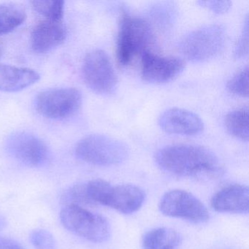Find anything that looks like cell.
I'll use <instances>...</instances> for the list:
<instances>
[{
    "label": "cell",
    "instance_id": "1",
    "mask_svg": "<svg viewBox=\"0 0 249 249\" xmlns=\"http://www.w3.org/2000/svg\"><path fill=\"white\" fill-rule=\"evenodd\" d=\"M155 161L164 172L181 177H200L215 174L219 170L216 156L199 145H173L155 154Z\"/></svg>",
    "mask_w": 249,
    "mask_h": 249
},
{
    "label": "cell",
    "instance_id": "2",
    "mask_svg": "<svg viewBox=\"0 0 249 249\" xmlns=\"http://www.w3.org/2000/svg\"><path fill=\"white\" fill-rule=\"evenodd\" d=\"M89 196L94 205H102L120 213L132 214L143 205L145 193L141 187L132 184L113 186L102 179L87 183Z\"/></svg>",
    "mask_w": 249,
    "mask_h": 249
},
{
    "label": "cell",
    "instance_id": "3",
    "mask_svg": "<svg viewBox=\"0 0 249 249\" xmlns=\"http://www.w3.org/2000/svg\"><path fill=\"white\" fill-rule=\"evenodd\" d=\"M152 31L145 20L122 11L117 39V58L122 66L129 65L140 53L147 51Z\"/></svg>",
    "mask_w": 249,
    "mask_h": 249
},
{
    "label": "cell",
    "instance_id": "4",
    "mask_svg": "<svg viewBox=\"0 0 249 249\" xmlns=\"http://www.w3.org/2000/svg\"><path fill=\"white\" fill-rule=\"evenodd\" d=\"M124 142L104 135H91L83 138L75 147L78 159L96 166L110 167L122 164L129 156Z\"/></svg>",
    "mask_w": 249,
    "mask_h": 249
},
{
    "label": "cell",
    "instance_id": "5",
    "mask_svg": "<svg viewBox=\"0 0 249 249\" xmlns=\"http://www.w3.org/2000/svg\"><path fill=\"white\" fill-rule=\"evenodd\" d=\"M226 30L221 24H211L191 32L179 44L182 54L193 62H204L215 57L225 43Z\"/></svg>",
    "mask_w": 249,
    "mask_h": 249
},
{
    "label": "cell",
    "instance_id": "6",
    "mask_svg": "<svg viewBox=\"0 0 249 249\" xmlns=\"http://www.w3.org/2000/svg\"><path fill=\"white\" fill-rule=\"evenodd\" d=\"M60 220L67 230L89 241L103 243L110 237L107 219L82 207L67 205L61 211Z\"/></svg>",
    "mask_w": 249,
    "mask_h": 249
},
{
    "label": "cell",
    "instance_id": "7",
    "mask_svg": "<svg viewBox=\"0 0 249 249\" xmlns=\"http://www.w3.org/2000/svg\"><path fill=\"white\" fill-rule=\"evenodd\" d=\"M159 208L166 216L193 224H204L210 218L206 206L195 195L180 189L166 192L160 199Z\"/></svg>",
    "mask_w": 249,
    "mask_h": 249
},
{
    "label": "cell",
    "instance_id": "8",
    "mask_svg": "<svg viewBox=\"0 0 249 249\" xmlns=\"http://www.w3.org/2000/svg\"><path fill=\"white\" fill-rule=\"evenodd\" d=\"M83 78L87 87L94 92L108 95L117 87V77L107 53L102 50L89 52L84 59Z\"/></svg>",
    "mask_w": 249,
    "mask_h": 249
},
{
    "label": "cell",
    "instance_id": "9",
    "mask_svg": "<svg viewBox=\"0 0 249 249\" xmlns=\"http://www.w3.org/2000/svg\"><path fill=\"white\" fill-rule=\"evenodd\" d=\"M81 93L76 89H51L37 94L36 107L45 117L63 119L75 114L81 107Z\"/></svg>",
    "mask_w": 249,
    "mask_h": 249
},
{
    "label": "cell",
    "instance_id": "10",
    "mask_svg": "<svg viewBox=\"0 0 249 249\" xmlns=\"http://www.w3.org/2000/svg\"><path fill=\"white\" fill-rule=\"evenodd\" d=\"M8 152L18 161L30 167L44 165L50 158L47 145L36 135L17 132L7 141Z\"/></svg>",
    "mask_w": 249,
    "mask_h": 249
},
{
    "label": "cell",
    "instance_id": "11",
    "mask_svg": "<svg viewBox=\"0 0 249 249\" xmlns=\"http://www.w3.org/2000/svg\"><path fill=\"white\" fill-rule=\"evenodd\" d=\"M185 68L183 60L178 57H164L147 50L142 54L141 75L151 84L170 82L178 76Z\"/></svg>",
    "mask_w": 249,
    "mask_h": 249
},
{
    "label": "cell",
    "instance_id": "12",
    "mask_svg": "<svg viewBox=\"0 0 249 249\" xmlns=\"http://www.w3.org/2000/svg\"><path fill=\"white\" fill-rule=\"evenodd\" d=\"M160 127L173 135L192 136L203 130L200 118L193 112L181 108H171L161 115L159 120Z\"/></svg>",
    "mask_w": 249,
    "mask_h": 249
},
{
    "label": "cell",
    "instance_id": "13",
    "mask_svg": "<svg viewBox=\"0 0 249 249\" xmlns=\"http://www.w3.org/2000/svg\"><path fill=\"white\" fill-rule=\"evenodd\" d=\"M211 205L214 211L222 213H248L249 189L247 186L233 184L226 186L213 196Z\"/></svg>",
    "mask_w": 249,
    "mask_h": 249
},
{
    "label": "cell",
    "instance_id": "14",
    "mask_svg": "<svg viewBox=\"0 0 249 249\" xmlns=\"http://www.w3.org/2000/svg\"><path fill=\"white\" fill-rule=\"evenodd\" d=\"M65 37L66 30L62 22L42 21L33 29L32 46L38 53H46L62 44Z\"/></svg>",
    "mask_w": 249,
    "mask_h": 249
},
{
    "label": "cell",
    "instance_id": "15",
    "mask_svg": "<svg viewBox=\"0 0 249 249\" xmlns=\"http://www.w3.org/2000/svg\"><path fill=\"white\" fill-rule=\"evenodd\" d=\"M40 75L29 68L11 65H0V90L16 92L37 83Z\"/></svg>",
    "mask_w": 249,
    "mask_h": 249
},
{
    "label": "cell",
    "instance_id": "16",
    "mask_svg": "<svg viewBox=\"0 0 249 249\" xmlns=\"http://www.w3.org/2000/svg\"><path fill=\"white\" fill-rule=\"evenodd\" d=\"M181 243L180 233L168 227L153 229L142 238V249H177Z\"/></svg>",
    "mask_w": 249,
    "mask_h": 249
},
{
    "label": "cell",
    "instance_id": "17",
    "mask_svg": "<svg viewBox=\"0 0 249 249\" xmlns=\"http://www.w3.org/2000/svg\"><path fill=\"white\" fill-rule=\"evenodd\" d=\"M25 11L15 4L0 5V35L8 34L25 21Z\"/></svg>",
    "mask_w": 249,
    "mask_h": 249
},
{
    "label": "cell",
    "instance_id": "18",
    "mask_svg": "<svg viewBox=\"0 0 249 249\" xmlns=\"http://www.w3.org/2000/svg\"><path fill=\"white\" fill-rule=\"evenodd\" d=\"M227 131L242 141L249 140V109L241 107L230 112L224 121Z\"/></svg>",
    "mask_w": 249,
    "mask_h": 249
},
{
    "label": "cell",
    "instance_id": "19",
    "mask_svg": "<svg viewBox=\"0 0 249 249\" xmlns=\"http://www.w3.org/2000/svg\"><path fill=\"white\" fill-rule=\"evenodd\" d=\"M33 8L47 21L62 22L64 17V1L62 0H35Z\"/></svg>",
    "mask_w": 249,
    "mask_h": 249
},
{
    "label": "cell",
    "instance_id": "20",
    "mask_svg": "<svg viewBox=\"0 0 249 249\" xmlns=\"http://www.w3.org/2000/svg\"><path fill=\"white\" fill-rule=\"evenodd\" d=\"M64 202L68 205L76 206H94L87 192V183H77L70 188L63 196Z\"/></svg>",
    "mask_w": 249,
    "mask_h": 249
},
{
    "label": "cell",
    "instance_id": "21",
    "mask_svg": "<svg viewBox=\"0 0 249 249\" xmlns=\"http://www.w3.org/2000/svg\"><path fill=\"white\" fill-rule=\"evenodd\" d=\"M228 91L234 95L241 97L249 96V68H243L241 71L230 78L227 84Z\"/></svg>",
    "mask_w": 249,
    "mask_h": 249
},
{
    "label": "cell",
    "instance_id": "22",
    "mask_svg": "<svg viewBox=\"0 0 249 249\" xmlns=\"http://www.w3.org/2000/svg\"><path fill=\"white\" fill-rule=\"evenodd\" d=\"M151 17L160 26H168L171 24L175 17V9L169 4H160L153 8Z\"/></svg>",
    "mask_w": 249,
    "mask_h": 249
},
{
    "label": "cell",
    "instance_id": "23",
    "mask_svg": "<svg viewBox=\"0 0 249 249\" xmlns=\"http://www.w3.org/2000/svg\"><path fill=\"white\" fill-rule=\"evenodd\" d=\"M30 240L37 249H55L56 248L54 237L46 230H35L31 233Z\"/></svg>",
    "mask_w": 249,
    "mask_h": 249
},
{
    "label": "cell",
    "instance_id": "24",
    "mask_svg": "<svg viewBox=\"0 0 249 249\" xmlns=\"http://www.w3.org/2000/svg\"><path fill=\"white\" fill-rule=\"evenodd\" d=\"M249 17H246L241 36L234 48V56L235 59L244 58L249 53Z\"/></svg>",
    "mask_w": 249,
    "mask_h": 249
},
{
    "label": "cell",
    "instance_id": "25",
    "mask_svg": "<svg viewBox=\"0 0 249 249\" xmlns=\"http://www.w3.org/2000/svg\"><path fill=\"white\" fill-rule=\"evenodd\" d=\"M197 3L202 8H206L216 14H226L231 6V1L227 0H207L199 1Z\"/></svg>",
    "mask_w": 249,
    "mask_h": 249
},
{
    "label": "cell",
    "instance_id": "26",
    "mask_svg": "<svg viewBox=\"0 0 249 249\" xmlns=\"http://www.w3.org/2000/svg\"><path fill=\"white\" fill-rule=\"evenodd\" d=\"M0 249H24L17 242L9 238H0Z\"/></svg>",
    "mask_w": 249,
    "mask_h": 249
},
{
    "label": "cell",
    "instance_id": "27",
    "mask_svg": "<svg viewBox=\"0 0 249 249\" xmlns=\"http://www.w3.org/2000/svg\"><path fill=\"white\" fill-rule=\"evenodd\" d=\"M5 224H6V222H5V218L3 217L0 216V231L4 228Z\"/></svg>",
    "mask_w": 249,
    "mask_h": 249
},
{
    "label": "cell",
    "instance_id": "28",
    "mask_svg": "<svg viewBox=\"0 0 249 249\" xmlns=\"http://www.w3.org/2000/svg\"><path fill=\"white\" fill-rule=\"evenodd\" d=\"M0 55H1V49H0Z\"/></svg>",
    "mask_w": 249,
    "mask_h": 249
}]
</instances>
